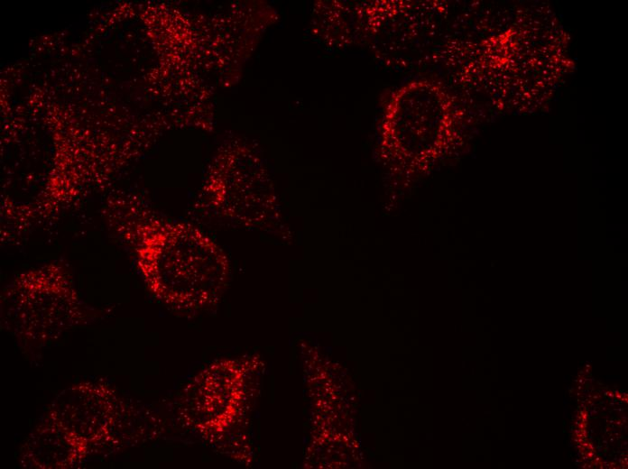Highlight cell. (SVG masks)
I'll use <instances>...</instances> for the list:
<instances>
[{
    "label": "cell",
    "mask_w": 628,
    "mask_h": 469,
    "mask_svg": "<svg viewBox=\"0 0 628 469\" xmlns=\"http://www.w3.org/2000/svg\"><path fill=\"white\" fill-rule=\"evenodd\" d=\"M5 329L28 348H41L86 320L83 302L64 264L52 261L16 275L1 295Z\"/></svg>",
    "instance_id": "3957f363"
},
{
    "label": "cell",
    "mask_w": 628,
    "mask_h": 469,
    "mask_svg": "<svg viewBox=\"0 0 628 469\" xmlns=\"http://www.w3.org/2000/svg\"><path fill=\"white\" fill-rule=\"evenodd\" d=\"M91 449L48 416L35 427L20 452L24 468L69 469L83 464Z\"/></svg>",
    "instance_id": "5b68a950"
},
{
    "label": "cell",
    "mask_w": 628,
    "mask_h": 469,
    "mask_svg": "<svg viewBox=\"0 0 628 469\" xmlns=\"http://www.w3.org/2000/svg\"><path fill=\"white\" fill-rule=\"evenodd\" d=\"M263 363L257 354L209 363L184 387L178 412L181 421L207 443L244 461V423Z\"/></svg>",
    "instance_id": "7a4b0ae2"
},
{
    "label": "cell",
    "mask_w": 628,
    "mask_h": 469,
    "mask_svg": "<svg viewBox=\"0 0 628 469\" xmlns=\"http://www.w3.org/2000/svg\"><path fill=\"white\" fill-rule=\"evenodd\" d=\"M110 229L129 250L148 291L182 312L217 304L230 276L226 253L197 226L134 203L109 207Z\"/></svg>",
    "instance_id": "6da1fadb"
},
{
    "label": "cell",
    "mask_w": 628,
    "mask_h": 469,
    "mask_svg": "<svg viewBox=\"0 0 628 469\" xmlns=\"http://www.w3.org/2000/svg\"><path fill=\"white\" fill-rule=\"evenodd\" d=\"M46 414L93 452L115 439L127 409L110 385L91 381L60 391Z\"/></svg>",
    "instance_id": "277c9868"
}]
</instances>
